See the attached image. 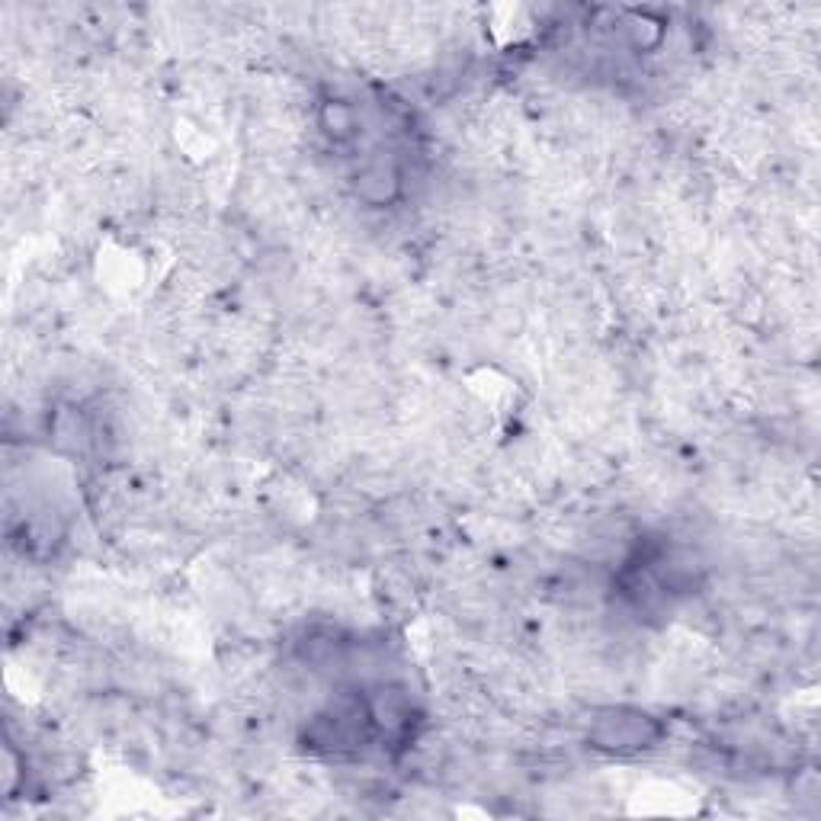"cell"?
<instances>
[{
  "label": "cell",
  "instance_id": "cell-1",
  "mask_svg": "<svg viewBox=\"0 0 821 821\" xmlns=\"http://www.w3.org/2000/svg\"><path fill=\"white\" fill-rule=\"evenodd\" d=\"M661 723L642 709H607L591 725V745L607 755H639L661 741Z\"/></svg>",
  "mask_w": 821,
  "mask_h": 821
},
{
  "label": "cell",
  "instance_id": "cell-2",
  "mask_svg": "<svg viewBox=\"0 0 821 821\" xmlns=\"http://www.w3.org/2000/svg\"><path fill=\"white\" fill-rule=\"evenodd\" d=\"M398 187H401V177H398V170L389 161H372V165H366L357 173V193L366 202H376V206L392 202L398 197Z\"/></svg>",
  "mask_w": 821,
  "mask_h": 821
},
{
  "label": "cell",
  "instance_id": "cell-3",
  "mask_svg": "<svg viewBox=\"0 0 821 821\" xmlns=\"http://www.w3.org/2000/svg\"><path fill=\"white\" fill-rule=\"evenodd\" d=\"M322 126L334 138H347L357 129V116H354V109L347 103H328L325 113H322Z\"/></svg>",
  "mask_w": 821,
  "mask_h": 821
}]
</instances>
